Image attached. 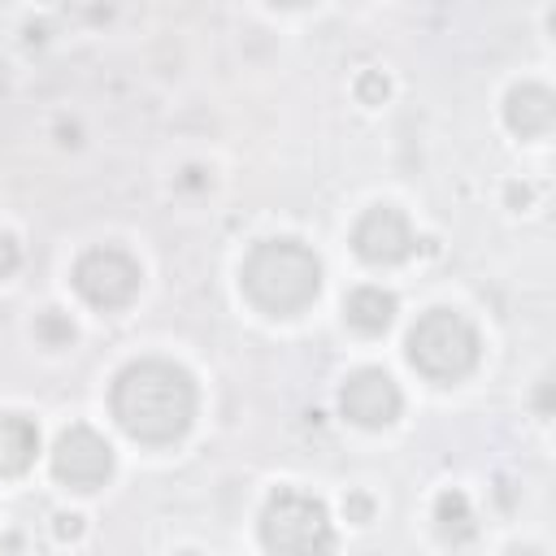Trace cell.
<instances>
[{
	"label": "cell",
	"instance_id": "obj_1",
	"mask_svg": "<svg viewBox=\"0 0 556 556\" xmlns=\"http://www.w3.org/2000/svg\"><path fill=\"white\" fill-rule=\"evenodd\" d=\"M113 417L135 443H174L195 421V382L174 361H130L113 378Z\"/></svg>",
	"mask_w": 556,
	"mask_h": 556
},
{
	"label": "cell",
	"instance_id": "obj_2",
	"mask_svg": "<svg viewBox=\"0 0 556 556\" xmlns=\"http://www.w3.org/2000/svg\"><path fill=\"white\" fill-rule=\"evenodd\" d=\"M239 287L261 313L295 317L321 291V261L300 239H265L248 252L239 269Z\"/></svg>",
	"mask_w": 556,
	"mask_h": 556
},
{
	"label": "cell",
	"instance_id": "obj_3",
	"mask_svg": "<svg viewBox=\"0 0 556 556\" xmlns=\"http://www.w3.org/2000/svg\"><path fill=\"white\" fill-rule=\"evenodd\" d=\"M404 352H408V365L430 382H460L465 374H473L482 343L469 317H460L456 308H430L413 321Z\"/></svg>",
	"mask_w": 556,
	"mask_h": 556
},
{
	"label": "cell",
	"instance_id": "obj_4",
	"mask_svg": "<svg viewBox=\"0 0 556 556\" xmlns=\"http://www.w3.org/2000/svg\"><path fill=\"white\" fill-rule=\"evenodd\" d=\"M261 543L269 552H330L334 530L326 504L304 491H274L261 508Z\"/></svg>",
	"mask_w": 556,
	"mask_h": 556
},
{
	"label": "cell",
	"instance_id": "obj_5",
	"mask_svg": "<svg viewBox=\"0 0 556 556\" xmlns=\"http://www.w3.org/2000/svg\"><path fill=\"white\" fill-rule=\"evenodd\" d=\"M139 261L122 248H91L74 261V291L91 308H126L139 291Z\"/></svg>",
	"mask_w": 556,
	"mask_h": 556
},
{
	"label": "cell",
	"instance_id": "obj_6",
	"mask_svg": "<svg viewBox=\"0 0 556 556\" xmlns=\"http://www.w3.org/2000/svg\"><path fill=\"white\" fill-rule=\"evenodd\" d=\"M52 473L70 491H96L113 473V447L91 426H70L52 443Z\"/></svg>",
	"mask_w": 556,
	"mask_h": 556
},
{
	"label": "cell",
	"instance_id": "obj_7",
	"mask_svg": "<svg viewBox=\"0 0 556 556\" xmlns=\"http://www.w3.org/2000/svg\"><path fill=\"white\" fill-rule=\"evenodd\" d=\"M352 248L365 265H400L413 256L417 239H413V226L408 217L395 208V204H374L356 217L352 226Z\"/></svg>",
	"mask_w": 556,
	"mask_h": 556
},
{
	"label": "cell",
	"instance_id": "obj_8",
	"mask_svg": "<svg viewBox=\"0 0 556 556\" xmlns=\"http://www.w3.org/2000/svg\"><path fill=\"white\" fill-rule=\"evenodd\" d=\"M339 408H343L348 421H356L365 430H382V426H391L400 417L404 395H400V387H395V378L387 369L365 365V369H356V374L343 378Z\"/></svg>",
	"mask_w": 556,
	"mask_h": 556
},
{
	"label": "cell",
	"instance_id": "obj_9",
	"mask_svg": "<svg viewBox=\"0 0 556 556\" xmlns=\"http://www.w3.org/2000/svg\"><path fill=\"white\" fill-rule=\"evenodd\" d=\"M504 122L521 139H543L556 122V96L543 83H517L504 100Z\"/></svg>",
	"mask_w": 556,
	"mask_h": 556
},
{
	"label": "cell",
	"instance_id": "obj_10",
	"mask_svg": "<svg viewBox=\"0 0 556 556\" xmlns=\"http://www.w3.org/2000/svg\"><path fill=\"white\" fill-rule=\"evenodd\" d=\"M39 452V430L35 421L17 417V413H0V478H17L30 469Z\"/></svg>",
	"mask_w": 556,
	"mask_h": 556
},
{
	"label": "cell",
	"instance_id": "obj_11",
	"mask_svg": "<svg viewBox=\"0 0 556 556\" xmlns=\"http://www.w3.org/2000/svg\"><path fill=\"white\" fill-rule=\"evenodd\" d=\"M343 317L352 330L361 334H382L391 321H395V295L382 291V287H356L348 300H343Z\"/></svg>",
	"mask_w": 556,
	"mask_h": 556
},
{
	"label": "cell",
	"instance_id": "obj_12",
	"mask_svg": "<svg viewBox=\"0 0 556 556\" xmlns=\"http://www.w3.org/2000/svg\"><path fill=\"white\" fill-rule=\"evenodd\" d=\"M434 530H439V539L452 543V547L473 543L478 526H473V508H469L465 491H443V495L434 500Z\"/></svg>",
	"mask_w": 556,
	"mask_h": 556
},
{
	"label": "cell",
	"instance_id": "obj_13",
	"mask_svg": "<svg viewBox=\"0 0 556 556\" xmlns=\"http://www.w3.org/2000/svg\"><path fill=\"white\" fill-rule=\"evenodd\" d=\"M35 339H39L43 348H70V343H74V321H70L65 313H56V308H43V313L35 317Z\"/></svg>",
	"mask_w": 556,
	"mask_h": 556
},
{
	"label": "cell",
	"instance_id": "obj_14",
	"mask_svg": "<svg viewBox=\"0 0 556 556\" xmlns=\"http://www.w3.org/2000/svg\"><path fill=\"white\" fill-rule=\"evenodd\" d=\"M356 96H361L365 104H378V100L387 96V78H382L378 70H365V74H361V83H356Z\"/></svg>",
	"mask_w": 556,
	"mask_h": 556
},
{
	"label": "cell",
	"instance_id": "obj_15",
	"mask_svg": "<svg viewBox=\"0 0 556 556\" xmlns=\"http://www.w3.org/2000/svg\"><path fill=\"white\" fill-rule=\"evenodd\" d=\"M17 261H22V252H17L13 235H4V230H0V278H9V274L17 269Z\"/></svg>",
	"mask_w": 556,
	"mask_h": 556
},
{
	"label": "cell",
	"instance_id": "obj_16",
	"mask_svg": "<svg viewBox=\"0 0 556 556\" xmlns=\"http://www.w3.org/2000/svg\"><path fill=\"white\" fill-rule=\"evenodd\" d=\"M78 530H83V517H74V513H61V517H56V534H61V539H74Z\"/></svg>",
	"mask_w": 556,
	"mask_h": 556
},
{
	"label": "cell",
	"instance_id": "obj_17",
	"mask_svg": "<svg viewBox=\"0 0 556 556\" xmlns=\"http://www.w3.org/2000/svg\"><path fill=\"white\" fill-rule=\"evenodd\" d=\"M274 4H308V0H274Z\"/></svg>",
	"mask_w": 556,
	"mask_h": 556
}]
</instances>
